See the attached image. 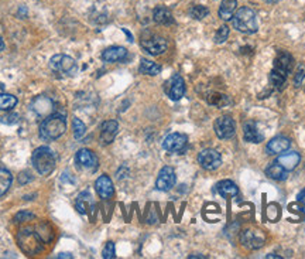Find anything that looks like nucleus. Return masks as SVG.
<instances>
[{
    "mask_svg": "<svg viewBox=\"0 0 305 259\" xmlns=\"http://www.w3.org/2000/svg\"><path fill=\"white\" fill-rule=\"evenodd\" d=\"M264 1H266V3H276L277 0H264Z\"/></svg>",
    "mask_w": 305,
    "mask_h": 259,
    "instance_id": "79ce46f5",
    "label": "nucleus"
},
{
    "mask_svg": "<svg viewBox=\"0 0 305 259\" xmlns=\"http://www.w3.org/2000/svg\"><path fill=\"white\" fill-rule=\"evenodd\" d=\"M31 162H33V166L37 170L38 174L48 176L53 173V170L56 167V155L50 148L41 146L33 152Z\"/></svg>",
    "mask_w": 305,
    "mask_h": 259,
    "instance_id": "f03ea898",
    "label": "nucleus"
},
{
    "mask_svg": "<svg viewBox=\"0 0 305 259\" xmlns=\"http://www.w3.org/2000/svg\"><path fill=\"white\" fill-rule=\"evenodd\" d=\"M278 215H280V213H278V207L276 205V204H270L267 208V217L270 221H276L278 218Z\"/></svg>",
    "mask_w": 305,
    "mask_h": 259,
    "instance_id": "e433bc0d",
    "label": "nucleus"
},
{
    "mask_svg": "<svg viewBox=\"0 0 305 259\" xmlns=\"http://www.w3.org/2000/svg\"><path fill=\"white\" fill-rule=\"evenodd\" d=\"M238 0H223L219 7V17L222 20H231L236 13Z\"/></svg>",
    "mask_w": 305,
    "mask_h": 259,
    "instance_id": "393cba45",
    "label": "nucleus"
},
{
    "mask_svg": "<svg viewBox=\"0 0 305 259\" xmlns=\"http://www.w3.org/2000/svg\"><path fill=\"white\" fill-rule=\"evenodd\" d=\"M290 145L291 142L288 138H284V136H277L274 139H271L267 143L266 146V152L268 155H278V153H284L290 149Z\"/></svg>",
    "mask_w": 305,
    "mask_h": 259,
    "instance_id": "6ab92c4d",
    "label": "nucleus"
},
{
    "mask_svg": "<svg viewBox=\"0 0 305 259\" xmlns=\"http://www.w3.org/2000/svg\"><path fill=\"white\" fill-rule=\"evenodd\" d=\"M242 242H243L246 247L256 250V248L263 247V244H264V235H263V232L260 231L247 230V231H244L242 234Z\"/></svg>",
    "mask_w": 305,
    "mask_h": 259,
    "instance_id": "a211bd4d",
    "label": "nucleus"
},
{
    "mask_svg": "<svg viewBox=\"0 0 305 259\" xmlns=\"http://www.w3.org/2000/svg\"><path fill=\"white\" fill-rule=\"evenodd\" d=\"M287 172L284 167L281 166L280 163L274 162L271 165H268L267 169H266V176L273 178V180H277V181H283L287 178Z\"/></svg>",
    "mask_w": 305,
    "mask_h": 259,
    "instance_id": "b1692460",
    "label": "nucleus"
},
{
    "mask_svg": "<svg viewBox=\"0 0 305 259\" xmlns=\"http://www.w3.org/2000/svg\"><path fill=\"white\" fill-rule=\"evenodd\" d=\"M228 37H229V27L228 26H221L219 30L216 31V34H215V43H218V44L225 43Z\"/></svg>",
    "mask_w": 305,
    "mask_h": 259,
    "instance_id": "473e14b6",
    "label": "nucleus"
},
{
    "mask_svg": "<svg viewBox=\"0 0 305 259\" xmlns=\"http://www.w3.org/2000/svg\"><path fill=\"white\" fill-rule=\"evenodd\" d=\"M232 23H233V27L238 31L244 33V34H253L259 28L256 13L250 7H241L238 10L232 17Z\"/></svg>",
    "mask_w": 305,
    "mask_h": 259,
    "instance_id": "7ed1b4c3",
    "label": "nucleus"
},
{
    "mask_svg": "<svg viewBox=\"0 0 305 259\" xmlns=\"http://www.w3.org/2000/svg\"><path fill=\"white\" fill-rule=\"evenodd\" d=\"M66 130V119L61 113H51L43 120L40 126V135L46 140L58 139Z\"/></svg>",
    "mask_w": 305,
    "mask_h": 259,
    "instance_id": "f257e3e1",
    "label": "nucleus"
},
{
    "mask_svg": "<svg viewBox=\"0 0 305 259\" xmlns=\"http://www.w3.org/2000/svg\"><path fill=\"white\" fill-rule=\"evenodd\" d=\"M215 191L219 195H222L223 198H229V197H238L239 195V188L232 180H222L218 184L215 185Z\"/></svg>",
    "mask_w": 305,
    "mask_h": 259,
    "instance_id": "412c9836",
    "label": "nucleus"
},
{
    "mask_svg": "<svg viewBox=\"0 0 305 259\" xmlns=\"http://www.w3.org/2000/svg\"><path fill=\"white\" fill-rule=\"evenodd\" d=\"M189 14H191L192 19L202 20L209 14V10L206 9L205 6H202V4H195V6H192L191 10H189Z\"/></svg>",
    "mask_w": 305,
    "mask_h": 259,
    "instance_id": "c756f323",
    "label": "nucleus"
},
{
    "mask_svg": "<svg viewBox=\"0 0 305 259\" xmlns=\"http://www.w3.org/2000/svg\"><path fill=\"white\" fill-rule=\"evenodd\" d=\"M213 129L219 139H232L236 133V125L231 116H221L215 120Z\"/></svg>",
    "mask_w": 305,
    "mask_h": 259,
    "instance_id": "423d86ee",
    "label": "nucleus"
},
{
    "mask_svg": "<svg viewBox=\"0 0 305 259\" xmlns=\"http://www.w3.org/2000/svg\"><path fill=\"white\" fill-rule=\"evenodd\" d=\"M95 187H96V191H98V194H99L102 200H109L115 193L113 181L111 180V177L106 176V174L99 176V178L95 181Z\"/></svg>",
    "mask_w": 305,
    "mask_h": 259,
    "instance_id": "2eb2a0df",
    "label": "nucleus"
},
{
    "mask_svg": "<svg viewBox=\"0 0 305 259\" xmlns=\"http://www.w3.org/2000/svg\"><path fill=\"white\" fill-rule=\"evenodd\" d=\"M186 145H188V138L184 133H171L163 142V148L166 149L167 152H171V153L184 152L186 149Z\"/></svg>",
    "mask_w": 305,
    "mask_h": 259,
    "instance_id": "f8f14e48",
    "label": "nucleus"
},
{
    "mask_svg": "<svg viewBox=\"0 0 305 259\" xmlns=\"http://www.w3.org/2000/svg\"><path fill=\"white\" fill-rule=\"evenodd\" d=\"M31 109L36 112L38 116H48L54 112V102L48 96H37L31 102Z\"/></svg>",
    "mask_w": 305,
    "mask_h": 259,
    "instance_id": "4468645a",
    "label": "nucleus"
},
{
    "mask_svg": "<svg viewBox=\"0 0 305 259\" xmlns=\"http://www.w3.org/2000/svg\"><path fill=\"white\" fill-rule=\"evenodd\" d=\"M300 160H301V156L298 152H287L277 159V163L284 167L287 172H291L300 165Z\"/></svg>",
    "mask_w": 305,
    "mask_h": 259,
    "instance_id": "4be33fe9",
    "label": "nucleus"
},
{
    "mask_svg": "<svg viewBox=\"0 0 305 259\" xmlns=\"http://www.w3.org/2000/svg\"><path fill=\"white\" fill-rule=\"evenodd\" d=\"M102 257L105 259H113L115 257H116V251H115V244L112 242V241H109V242H106V245H105V248H103V251H102Z\"/></svg>",
    "mask_w": 305,
    "mask_h": 259,
    "instance_id": "f704fd0d",
    "label": "nucleus"
},
{
    "mask_svg": "<svg viewBox=\"0 0 305 259\" xmlns=\"http://www.w3.org/2000/svg\"><path fill=\"white\" fill-rule=\"evenodd\" d=\"M17 105V98L10 93H0V109L10 111Z\"/></svg>",
    "mask_w": 305,
    "mask_h": 259,
    "instance_id": "c85d7f7f",
    "label": "nucleus"
},
{
    "mask_svg": "<svg viewBox=\"0 0 305 259\" xmlns=\"http://www.w3.org/2000/svg\"><path fill=\"white\" fill-rule=\"evenodd\" d=\"M126 56H127V50L124 47L113 46L106 48L102 53V60L106 63H119V61H123Z\"/></svg>",
    "mask_w": 305,
    "mask_h": 259,
    "instance_id": "f3484780",
    "label": "nucleus"
},
{
    "mask_svg": "<svg viewBox=\"0 0 305 259\" xmlns=\"http://www.w3.org/2000/svg\"><path fill=\"white\" fill-rule=\"evenodd\" d=\"M92 205V195L89 194V191H83V193L78 195V198H76V210H78L79 213L86 214Z\"/></svg>",
    "mask_w": 305,
    "mask_h": 259,
    "instance_id": "a878e982",
    "label": "nucleus"
},
{
    "mask_svg": "<svg viewBox=\"0 0 305 259\" xmlns=\"http://www.w3.org/2000/svg\"><path fill=\"white\" fill-rule=\"evenodd\" d=\"M75 162L78 167H81L83 170H88V172H93L98 169L99 165V160L98 156L93 153L92 150L89 149H81L76 152V156H75Z\"/></svg>",
    "mask_w": 305,
    "mask_h": 259,
    "instance_id": "1a4fd4ad",
    "label": "nucleus"
},
{
    "mask_svg": "<svg viewBox=\"0 0 305 259\" xmlns=\"http://www.w3.org/2000/svg\"><path fill=\"white\" fill-rule=\"evenodd\" d=\"M305 78V63H300L297 65L296 68V74H294V84L296 86H300Z\"/></svg>",
    "mask_w": 305,
    "mask_h": 259,
    "instance_id": "2f4dec72",
    "label": "nucleus"
},
{
    "mask_svg": "<svg viewBox=\"0 0 305 259\" xmlns=\"http://www.w3.org/2000/svg\"><path fill=\"white\" fill-rule=\"evenodd\" d=\"M123 31H124V33H126V34H127V37H129V41H133V37H131V34H130L129 31H127V30H126V28H123Z\"/></svg>",
    "mask_w": 305,
    "mask_h": 259,
    "instance_id": "58836bf2",
    "label": "nucleus"
},
{
    "mask_svg": "<svg viewBox=\"0 0 305 259\" xmlns=\"http://www.w3.org/2000/svg\"><path fill=\"white\" fill-rule=\"evenodd\" d=\"M266 258H277V259H280V258H281V257H278V255H276V254H270V255H267Z\"/></svg>",
    "mask_w": 305,
    "mask_h": 259,
    "instance_id": "ea45409f",
    "label": "nucleus"
},
{
    "mask_svg": "<svg viewBox=\"0 0 305 259\" xmlns=\"http://www.w3.org/2000/svg\"><path fill=\"white\" fill-rule=\"evenodd\" d=\"M141 47L147 51L148 54L151 56H160L163 54L168 47V43L164 37L160 36H148V37H143L141 40Z\"/></svg>",
    "mask_w": 305,
    "mask_h": 259,
    "instance_id": "9d476101",
    "label": "nucleus"
},
{
    "mask_svg": "<svg viewBox=\"0 0 305 259\" xmlns=\"http://www.w3.org/2000/svg\"><path fill=\"white\" fill-rule=\"evenodd\" d=\"M4 50V43H3V40L0 38V51H3Z\"/></svg>",
    "mask_w": 305,
    "mask_h": 259,
    "instance_id": "a19ab883",
    "label": "nucleus"
},
{
    "mask_svg": "<svg viewBox=\"0 0 305 259\" xmlns=\"http://www.w3.org/2000/svg\"><path fill=\"white\" fill-rule=\"evenodd\" d=\"M293 65H294L293 57L290 56L288 53H286V51H281L277 56V58L274 60V68H273V71L287 77V75L291 73Z\"/></svg>",
    "mask_w": 305,
    "mask_h": 259,
    "instance_id": "ddd939ff",
    "label": "nucleus"
},
{
    "mask_svg": "<svg viewBox=\"0 0 305 259\" xmlns=\"http://www.w3.org/2000/svg\"><path fill=\"white\" fill-rule=\"evenodd\" d=\"M19 245L21 250L24 251L26 254H36L41 250L40 241H38V235L36 232L31 231V228H26L21 230L19 234Z\"/></svg>",
    "mask_w": 305,
    "mask_h": 259,
    "instance_id": "39448f33",
    "label": "nucleus"
},
{
    "mask_svg": "<svg viewBox=\"0 0 305 259\" xmlns=\"http://www.w3.org/2000/svg\"><path fill=\"white\" fill-rule=\"evenodd\" d=\"M177 181V174L176 170L173 167L166 166L163 167L158 173L157 180H156V187L160 191H168L171 190L174 185H176Z\"/></svg>",
    "mask_w": 305,
    "mask_h": 259,
    "instance_id": "9b49d317",
    "label": "nucleus"
},
{
    "mask_svg": "<svg viewBox=\"0 0 305 259\" xmlns=\"http://www.w3.org/2000/svg\"><path fill=\"white\" fill-rule=\"evenodd\" d=\"M119 130V125L116 120H106L102 123L101 128V142L102 145H111L115 140Z\"/></svg>",
    "mask_w": 305,
    "mask_h": 259,
    "instance_id": "dca6fc26",
    "label": "nucleus"
},
{
    "mask_svg": "<svg viewBox=\"0 0 305 259\" xmlns=\"http://www.w3.org/2000/svg\"><path fill=\"white\" fill-rule=\"evenodd\" d=\"M153 19H154V21L157 24H163V26H168V24L174 23V17H173L171 10L167 9V7H163V6H160V7L154 10Z\"/></svg>",
    "mask_w": 305,
    "mask_h": 259,
    "instance_id": "5701e85b",
    "label": "nucleus"
},
{
    "mask_svg": "<svg viewBox=\"0 0 305 259\" xmlns=\"http://www.w3.org/2000/svg\"><path fill=\"white\" fill-rule=\"evenodd\" d=\"M243 136H244V140L249 143H260L264 138L254 122H246L243 125Z\"/></svg>",
    "mask_w": 305,
    "mask_h": 259,
    "instance_id": "aec40b11",
    "label": "nucleus"
},
{
    "mask_svg": "<svg viewBox=\"0 0 305 259\" xmlns=\"http://www.w3.org/2000/svg\"><path fill=\"white\" fill-rule=\"evenodd\" d=\"M167 95L170 96V99L173 101H180L185 93V83L183 77L178 74H174L164 85Z\"/></svg>",
    "mask_w": 305,
    "mask_h": 259,
    "instance_id": "6e6552de",
    "label": "nucleus"
},
{
    "mask_svg": "<svg viewBox=\"0 0 305 259\" xmlns=\"http://www.w3.org/2000/svg\"><path fill=\"white\" fill-rule=\"evenodd\" d=\"M57 258H72V255L71 254H60Z\"/></svg>",
    "mask_w": 305,
    "mask_h": 259,
    "instance_id": "4c0bfd02",
    "label": "nucleus"
},
{
    "mask_svg": "<svg viewBox=\"0 0 305 259\" xmlns=\"http://www.w3.org/2000/svg\"><path fill=\"white\" fill-rule=\"evenodd\" d=\"M208 102H209L211 105L222 106V105H225V103L228 102V98H226V95H221V93H211V95L208 96Z\"/></svg>",
    "mask_w": 305,
    "mask_h": 259,
    "instance_id": "72a5a7b5",
    "label": "nucleus"
},
{
    "mask_svg": "<svg viewBox=\"0 0 305 259\" xmlns=\"http://www.w3.org/2000/svg\"><path fill=\"white\" fill-rule=\"evenodd\" d=\"M198 163L205 170H216L222 165V156L215 149H203L198 155Z\"/></svg>",
    "mask_w": 305,
    "mask_h": 259,
    "instance_id": "0eeeda50",
    "label": "nucleus"
},
{
    "mask_svg": "<svg viewBox=\"0 0 305 259\" xmlns=\"http://www.w3.org/2000/svg\"><path fill=\"white\" fill-rule=\"evenodd\" d=\"M72 128H74V136L75 139H81L83 135H85V132H86V126H85V123H83L82 120L78 119V118H75L74 120H72Z\"/></svg>",
    "mask_w": 305,
    "mask_h": 259,
    "instance_id": "7c9ffc66",
    "label": "nucleus"
},
{
    "mask_svg": "<svg viewBox=\"0 0 305 259\" xmlns=\"http://www.w3.org/2000/svg\"><path fill=\"white\" fill-rule=\"evenodd\" d=\"M13 183V176L9 170L0 167V197L4 195L9 191L10 185Z\"/></svg>",
    "mask_w": 305,
    "mask_h": 259,
    "instance_id": "cd10ccee",
    "label": "nucleus"
},
{
    "mask_svg": "<svg viewBox=\"0 0 305 259\" xmlns=\"http://www.w3.org/2000/svg\"><path fill=\"white\" fill-rule=\"evenodd\" d=\"M139 71L141 74L146 75H157L160 74V71H161V67H160L157 63H154V61H150V60L143 58L141 63H140Z\"/></svg>",
    "mask_w": 305,
    "mask_h": 259,
    "instance_id": "bb28decb",
    "label": "nucleus"
},
{
    "mask_svg": "<svg viewBox=\"0 0 305 259\" xmlns=\"http://www.w3.org/2000/svg\"><path fill=\"white\" fill-rule=\"evenodd\" d=\"M50 68L64 75H75L78 71V65L72 57L57 54L50 60Z\"/></svg>",
    "mask_w": 305,
    "mask_h": 259,
    "instance_id": "20e7f679",
    "label": "nucleus"
},
{
    "mask_svg": "<svg viewBox=\"0 0 305 259\" xmlns=\"http://www.w3.org/2000/svg\"><path fill=\"white\" fill-rule=\"evenodd\" d=\"M34 218H36V215H34L33 213H30V211H20V213L16 214L14 221L16 222L31 221V220H34Z\"/></svg>",
    "mask_w": 305,
    "mask_h": 259,
    "instance_id": "c9c22d12",
    "label": "nucleus"
}]
</instances>
